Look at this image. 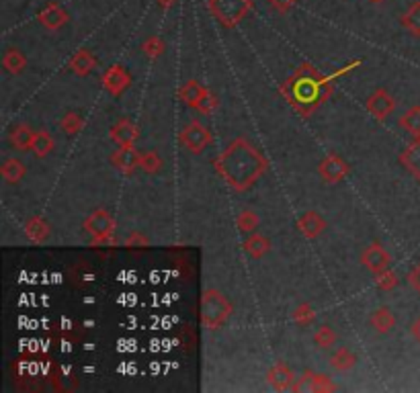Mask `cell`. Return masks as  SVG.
I'll return each mask as SVG.
<instances>
[{
  "instance_id": "6da1fadb",
  "label": "cell",
  "mask_w": 420,
  "mask_h": 393,
  "mask_svg": "<svg viewBox=\"0 0 420 393\" xmlns=\"http://www.w3.org/2000/svg\"><path fill=\"white\" fill-rule=\"evenodd\" d=\"M408 25H410L417 33H420V4H417V6L410 10V14H408Z\"/></svg>"
}]
</instances>
